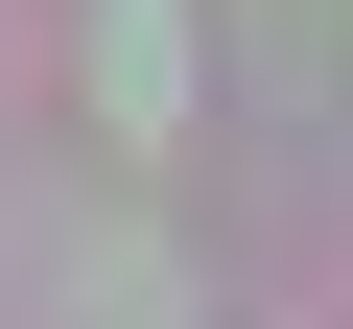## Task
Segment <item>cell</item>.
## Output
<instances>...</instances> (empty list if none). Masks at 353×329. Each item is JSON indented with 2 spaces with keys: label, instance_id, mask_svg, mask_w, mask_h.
<instances>
[{
  "label": "cell",
  "instance_id": "6da1fadb",
  "mask_svg": "<svg viewBox=\"0 0 353 329\" xmlns=\"http://www.w3.org/2000/svg\"><path fill=\"white\" fill-rule=\"evenodd\" d=\"M165 94H189V24H165V0H94V118L165 141Z\"/></svg>",
  "mask_w": 353,
  "mask_h": 329
}]
</instances>
